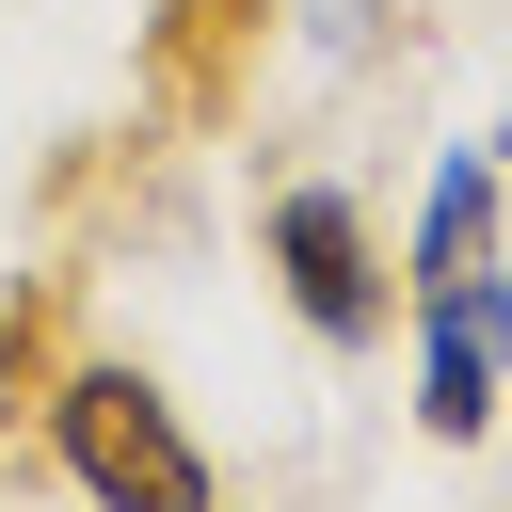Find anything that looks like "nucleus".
I'll return each mask as SVG.
<instances>
[{
    "mask_svg": "<svg viewBox=\"0 0 512 512\" xmlns=\"http://www.w3.org/2000/svg\"><path fill=\"white\" fill-rule=\"evenodd\" d=\"M496 400H512V272L416 288V432L432 448H480Z\"/></svg>",
    "mask_w": 512,
    "mask_h": 512,
    "instance_id": "7ed1b4c3",
    "label": "nucleus"
},
{
    "mask_svg": "<svg viewBox=\"0 0 512 512\" xmlns=\"http://www.w3.org/2000/svg\"><path fill=\"white\" fill-rule=\"evenodd\" d=\"M48 464L80 480V512H224L208 432H192L176 384L128 368V352H80V368L48 384Z\"/></svg>",
    "mask_w": 512,
    "mask_h": 512,
    "instance_id": "f257e3e1",
    "label": "nucleus"
},
{
    "mask_svg": "<svg viewBox=\"0 0 512 512\" xmlns=\"http://www.w3.org/2000/svg\"><path fill=\"white\" fill-rule=\"evenodd\" d=\"M464 272H496V144H448V160H432L416 240H400V304H416V288H464Z\"/></svg>",
    "mask_w": 512,
    "mask_h": 512,
    "instance_id": "20e7f679",
    "label": "nucleus"
},
{
    "mask_svg": "<svg viewBox=\"0 0 512 512\" xmlns=\"http://www.w3.org/2000/svg\"><path fill=\"white\" fill-rule=\"evenodd\" d=\"M256 256H272V288H288V320H304L320 352H384V320H400V272H384V224H368V192H336V176H288V192L256 208Z\"/></svg>",
    "mask_w": 512,
    "mask_h": 512,
    "instance_id": "f03ea898",
    "label": "nucleus"
}]
</instances>
